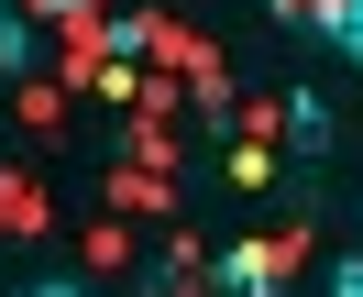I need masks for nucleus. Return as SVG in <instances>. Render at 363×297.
Listing matches in <instances>:
<instances>
[{
    "label": "nucleus",
    "instance_id": "f03ea898",
    "mask_svg": "<svg viewBox=\"0 0 363 297\" xmlns=\"http://www.w3.org/2000/svg\"><path fill=\"white\" fill-rule=\"evenodd\" d=\"M275 121H286V143H297V155H330V111H319L308 89H297V99H275Z\"/></svg>",
    "mask_w": 363,
    "mask_h": 297
},
{
    "label": "nucleus",
    "instance_id": "20e7f679",
    "mask_svg": "<svg viewBox=\"0 0 363 297\" xmlns=\"http://www.w3.org/2000/svg\"><path fill=\"white\" fill-rule=\"evenodd\" d=\"M275 176H286V165H275L264 143H242V155H231V187H275Z\"/></svg>",
    "mask_w": 363,
    "mask_h": 297
},
{
    "label": "nucleus",
    "instance_id": "f257e3e1",
    "mask_svg": "<svg viewBox=\"0 0 363 297\" xmlns=\"http://www.w3.org/2000/svg\"><path fill=\"white\" fill-rule=\"evenodd\" d=\"M264 275H286V242H231L220 264H209V286H220V297H242V286H264Z\"/></svg>",
    "mask_w": 363,
    "mask_h": 297
},
{
    "label": "nucleus",
    "instance_id": "7ed1b4c3",
    "mask_svg": "<svg viewBox=\"0 0 363 297\" xmlns=\"http://www.w3.org/2000/svg\"><path fill=\"white\" fill-rule=\"evenodd\" d=\"M23 67H33V11L0 0V77H23Z\"/></svg>",
    "mask_w": 363,
    "mask_h": 297
},
{
    "label": "nucleus",
    "instance_id": "423d86ee",
    "mask_svg": "<svg viewBox=\"0 0 363 297\" xmlns=\"http://www.w3.org/2000/svg\"><path fill=\"white\" fill-rule=\"evenodd\" d=\"M330 297H363V253H341V264H330Z\"/></svg>",
    "mask_w": 363,
    "mask_h": 297
},
{
    "label": "nucleus",
    "instance_id": "39448f33",
    "mask_svg": "<svg viewBox=\"0 0 363 297\" xmlns=\"http://www.w3.org/2000/svg\"><path fill=\"white\" fill-rule=\"evenodd\" d=\"M33 23H99V0H33Z\"/></svg>",
    "mask_w": 363,
    "mask_h": 297
}]
</instances>
